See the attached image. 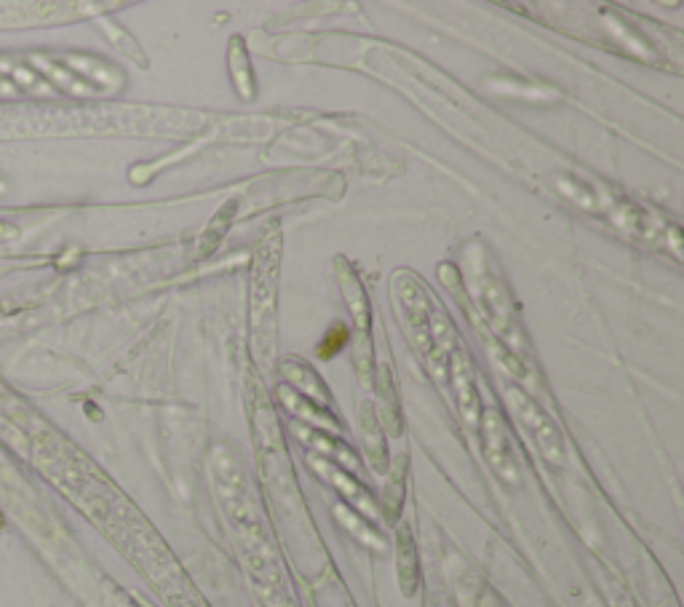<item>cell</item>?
Returning a JSON list of instances; mask_svg holds the SVG:
<instances>
[{
  "instance_id": "1",
  "label": "cell",
  "mask_w": 684,
  "mask_h": 607,
  "mask_svg": "<svg viewBox=\"0 0 684 607\" xmlns=\"http://www.w3.org/2000/svg\"><path fill=\"white\" fill-rule=\"evenodd\" d=\"M505 396H508V407H511V412L516 415V420L522 423L524 431L532 436V442L538 444V450L543 452V458H546L548 463H562V436H559L554 423L540 412L538 404L532 402L527 394H522L519 388H505Z\"/></svg>"
},
{
  "instance_id": "2",
  "label": "cell",
  "mask_w": 684,
  "mask_h": 607,
  "mask_svg": "<svg viewBox=\"0 0 684 607\" xmlns=\"http://www.w3.org/2000/svg\"><path fill=\"white\" fill-rule=\"evenodd\" d=\"M484 452H487L489 468L503 482L519 484V468H516V458H513L511 436H508V428L495 410L484 412Z\"/></svg>"
},
{
  "instance_id": "3",
  "label": "cell",
  "mask_w": 684,
  "mask_h": 607,
  "mask_svg": "<svg viewBox=\"0 0 684 607\" xmlns=\"http://www.w3.org/2000/svg\"><path fill=\"white\" fill-rule=\"evenodd\" d=\"M452 378H455V394L460 412H463L465 423L476 426L479 423V399H476V388H473L471 364L465 359V353H457L452 361Z\"/></svg>"
},
{
  "instance_id": "4",
  "label": "cell",
  "mask_w": 684,
  "mask_h": 607,
  "mask_svg": "<svg viewBox=\"0 0 684 607\" xmlns=\"http://www.w3.org/2000/svg\"><path fill=\"white\" fill-rule=\"evenodd\" d=\"M399 573H401V589H404V594H415L417 565H415V546H412L409 533L399 535Z\"/></svg>"
},
{
  "instance_id": "5",
  "label": "cell",
  "mask_w": 684,
  "mask_h": 607,
  "mask_svg": "<svg viewBox=\"0 0 684 607\" xmlns=\"http://www.w3.org/2000/svg\"><path fill=\"white\" fill-rule=\"evenodd\" d=\"M318 466V463H316ZM318 468H324V474H329V479L334 482V487L340 490V493H345L348 498H353V501L359 503V506H364L367 511H372V501H369V495H367V490H361L359 484L356 482H351L348 476L342 474L340 468H334V466H326V460H321V466Z\"/></svg>"
}]
</instances>
